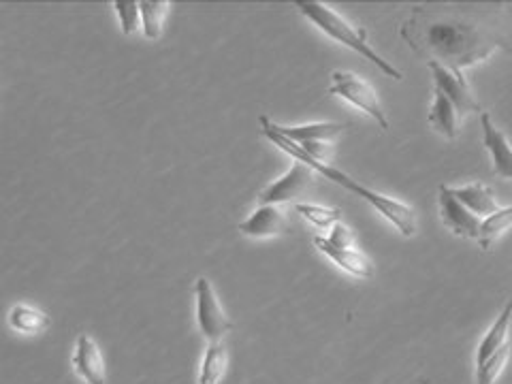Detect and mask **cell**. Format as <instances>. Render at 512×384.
I'll list each match as a JSON object with an SVG mask.
<instances>
[{
  "instance_id": "6da1fadb",
  "label": "cell",
  "mask_w": 512,
  "mask_h": 384,
  "mask_svg": "<svg viewBox=\"0 0 512 384\" xmlns=\"http://www.w3.org/2000/svg\"><path fill=\"white\" fill-rule=\"evenodd\" d=\"M399 35L416 56L463 75V69L506 47V22L500 7L419 5Z\"/></svg>"
},
{
  "instance_id": "7a4b0ae2",
  "label": "cell",
  "mask_w": 512,
  "mask_h": 384,
  "mask_svg": "<svg viewBox=\"0 0 512 384\" xmlns=\"http://www.w3.org/2000/svg\"><path fill=\"white\" fill-rule=\"evenodd\" d=\"M259 124H261V133L274 143L276 148H280L282 152H286L288 156H293L297 163H303L306 167H310L314 173H320L325 175V180H331L333 184H338L342 188H346L348 192H352V195H357L359 199H363L367 205H372L374 210L378 214H382L384 218H387L393 227L402 233L404 237H412L416 235V214L410 205L397 201L393 197H387V195H380V192L367 188L363 184H359V180L352 178V175H348L346 171L338 169V167H331L327 163H323V160H316L312 156H308L306 152H303L297 143H293L291 139H286L284 135H280L276 131V122H271L267 116H261L259 118Z\"/></svg>"
},
{
  "instance_id": "3957f363",
  "label": "cell",
  "mask_w": 512,
  "mask_h": 384,
  "mask_svg": "<svg viewBox=\"0 0 512 384\" xmlns=\"http://www.w3.org/2000/svg\"><path fill=\"white\" fill-rule=\"evenodd\" d=\"M295 7L299 9L303 18H308L320 32H325L327 37L342 43L348 50L357 52L361 58L370 60L384 75L393 77L395 82H404V73L393 67L389 60H384L370 45V41H367V30L355 28L350 22H346L340 13H335L331 7L323 3H314V0H297Z\"/></svg>"
},
{
  "instance_id": "277c9868",
  "label": "cell",
  "mask_w": 512,
  "mask_h": 384,
  "mask_svg": "<svg viewBox=\"0 0 512 384\" xmlns=\"http://www.w3.org/2000/svg\"><path fill=\"white\" fill-rule=\"evenodd\" d=\"M329 94L340 96V99L348 101L350 105H355L357 109L363 111V114L370 116L382 128V131H389V120H387V116H384L378 92L370 82H367V79H363L355 73H348V71H333Z\"/></svg>"
},
{
  "instance_id": "5b68a950",
  "label": "cell",
  "mask_w": 512,
  "mask_h": 384,
  "mask_svg": "<svg viewBox=\"0 0 512 384\" xmlns=\"http://www.w3.org/2000/svg\"><path fill=\"white\" fill-rule=\"evenodd\" d=\"M348 128V124L340 122H316V124H303V126H282L276 124V131L291 139L293 143L316 160H325L331 156V141L338 139Z\"/></svg>"
},
{
  "instance_id": "8992f818",
  "label": "cell",
  "mask_w": 512,
  "mask_h": 384,
  "mask_svg": "<svg viewBox=\"0 0 512 384\" xmlns=\"http://www.w3.org/2000/svg\"><path fill=\"white\" fill-rule=\"evenodd\" d=\"M195 299H197V323L207 342H222L235 325L233 320L222 310L220 301L214 293V286L207 278L195 282Z\"/></svg>"
},
{
  "instance_id": "52a82bcc",
  "label": "cell",
  "mask_w": 512,
  "mask_h": 384,
  "mask_svg": "<svg viewBox=\"0 0 512 384\" xmlns=\"http://www.w3.org/2000/svg\"><path fill=\"white\" fill-rule=\"evenodd\" d=\"M312 188H314V171L295 160V167L291 171L282 175L278 182L269 184L261 192L259 205H284V203L295 205L299 203L297 199L308 195Z\"/></svg>"
},
{
  "instance_id": "ba28073f",
  "label": "cell",
  "mask_w": 512,
  "mask_h": 384,
  "mask_svg": "<svg viewBox=\"0 0 512 384\" xmlns=\"http://www.w3.org/2000/svg\"><path fill=\"white\" fill-rule=\"evenodd\" d=\"M427 67L431 71V77H434V86L446 94V99L455 105L459 116L483 114V109H480L478 101L474 99V94L466 79H463V75L444 69L438 62H427Z\"/></svg>"
},
{
  "instance_id": "9c48e42d",
  "label": "cell",
  "mask_w": 512,
  "mask_h": 384,
  "mask_svg": "<svg viewBox=\"0 0 512 384\" xmlns=\"http://www.w3.org/2000/svg\"><path fill=\"white\" fill-rule=\"evenodd\" d=\"M438 205H440V218L457 237L466 239H478L480 235V220L476 214H472L468 207H463L451 192V186L438 188Z\"/></svg>"
},
{
  "instance_id": "30bf717a",
  "label": "cell",
  "mask_w": 512,
  "mask_h": 384,
  "mask_svg": "<svg viewBox=\"0 0 512 384\" xmlns=\"http://www.w3.org/2000/svg\"><path fill=\"white\" fill-rule=\"evenodd\" d=\"M237 229L242 235L256 239L278 237L293 229V220L280 205H259L244 222H239Z\"/></svg>"
},
{
  "instance_id": "8fae6325",
  "label": "cell",
  "mask_w": 512,
  "mask_h": 384,
  "mask_svg": "<svg viewBox=\"0 0 512 384\" xmlns=\"http://www.w3.org/2000/svg\"><path fill=\"white\" fill-rule=\"evenodd\" d=\"M73 370L82 376L86 384H105V359L101 348L90 338L88 333H82L75 342V350L71 357Z\"/></svg>"
},
{
  "instance_id": "7c38bea8",
  "label": "cell",
  "mask_w": 512,
  "mask_h": 384,
  "mask_svg": "<svg viewBox=\"0 0 512 384\" xmlns=\"http://www.w3.org/2000/svg\"><path fill=\"white\" fill-rule=\"evenodd\" d=\"M480 126H483V146L491 156L493 173L498 178L512 180V146L508 137L493 124L487 111L480 114Z\"/></svg>"
},
{
  "instance_id": "4fadbf2b",
  "label": "cell",
  "mask_w": 512,
  "mask_h": 384,
  "mask_svg": "<svg viewBox=\"0 0 512 384\" xmlns=\"http://www.w3.org/2000/svg\"><path fill=\"white\" fill-rule=\"evenodd\" d=\"M316 248L323 252L325 256H329V259L338 265L340 269H344L346 274L355 276V278H372L374 276V265L372 261L367 259V254H363L361 250H357L355 246L352 248H338L327 242V237H316L314 239Z\"/></svg>"
},
{
  "instance_id": "5bb4252c",
  "label": "cell",
  "mask_w": 512,
  "mask_h": 384,
  "mask_svg": "<svg viewBox=\"0 0 512 384\" xmlns=\"http://www.w3.org/2000/svg\"><path fill=\"white\" fill-rule=\"evenodd\" d=\"M451 192L463 207H468V210L478 218H487L500 210L495 192L485 184H468L461 188H451Z\"/></svg>"
},
{
  "instance_id": "9a60e30c",
  "label": "cell",
  "mask_w": 512,
  "mask_h": 384,
  "mask_svg": "<svg viewBox=\"0 0 512 384\" xmlns=\"http://www.w3.org/2000/svg\"><path fill=\"white\" fill-rule=\"evenodd\" d=\"M459 118L461 116L457 114L455 105L446 99V94L434 88V103H431L429 116H427L431 128H434V131L444 139H457Z\"/></svg>"
},
{
  "instance_id": "2e32d148",
  "label": "cell",
  "mask_w": 512,
  "mask_h": 384,
  "mask_svg": "<svg viewBox=\"0 0 512 384\" xmlns=\"http://www.w3.org/2000/svg\"><path fill=\"white\" fill-rule=\"evenodd\" d=\"M510 320H512V297L508 299V303L504 306L502 314L498 316V320L491 325V329L487 331V335L483 338L478 346V355H476V365H483L493 352H498L508 338V327H510Z\"/></svg>"
},
{
  "instance_id": "e0dca14e",
  "label": "cell",
  "mask_w": 512,
  "mask_h": 384,
  "mask_svg": "<svg viewBox=\"0 0 512 384\" xmlns=\"http://www.w3.org/2000/svg\"><path fill=\"white\" fill-rule=\"evenodd\" d=\"M229 363V350L224 342H210L199 372V384H218Z\"/></svg>"
},
{
  "instance_id": "ac0fdd59",
  "label": "cell",
  "mask_w": 512,
  "mask_h": 384,
  "mask_svg": "<svg viewBox=\"0 0 512 384\" xmlns=\"http://www.w3.org/2000/svg\"><path fill=\"white\" fill-rule=\"evenodd\" d=\"M9 325L15 331L26 333V335H39L45 329H50L52 320H50V316H47L45 312L20 303V306H13L11 308V312H9Z\"/></svg>"
},
{
  "instance_id": "d6986e66",
  "label": "cell",
  "mask_w": 512,
  "mask_h": 384,
  "mask_svg": "<svg viewBox=\"0 0 512 384\" xmlns=\"http://www.w3.org/2000/svg\"><path fill=\"white\" fill-rule=\"evenodd\" d=\"M141 3V24L143 35L150 41L160 39L163 35V24L169 15L171 3L169 0H139Z\"/></svg>"
},
{
  "instance_id": "ffe728a7",
  "label": "cell",
  "mask_w": 512,
  "mask_h": 384,
  "mask_svg": "<svg viewBox=\"0 0 512 384\" xmlns=\"http://www.w3.org/2000/svg\"><path fill=\"white\" fill-rule=\"evenodd\" d=\"M512 227V205L500 207L498 212L487 216L480 224V235H478V246L483 250H491V246L498 242V239Z\"/></svg>"
},
{
  "instance_id": "44dd1931",
  "label": "cell",
  "mask_w": 512,
  "mask_h": 384,
  "mask_svg": "<svg viewBox=\"0 0 512 384\" xmlns=\"http://www.w3.org/2000/svg\"><path fill=\"white\" fill-rule=\"evenodd\" d=\"M293 210H295V214L303 216L318 229H329V227H333V224H338L342 218L340 210H329V207L314 205V203H295Z\"/></svg>"
},
{
  "instance_id": "7402d4cb",
  "label": "cell",
  "mask_w": 512,
  "mask_h": 384,
  "mask_svg": "<svg viewBox=\"0 0 512 384\" xmlns=\"http://www.w3.org/2000/svg\"><path fill=\"white\" fill-rule=\"evenodd\" d=\"M508 359H510V344H504L498 352H493L483 365H478V374H476L478 384H495Z\"/></svg>"
},
{
  "instance_id": "603a6c76",
  "label": "cell",
  "mask_w": 512,
  "mask_h": 384,
  "mask_svg": "<svg viewBox=\"0 0 512 384\" xmlns=\"http://www.w3.org/2000/svg\"><path fill=\"white\" fill-rule=\"evenodd\" d=\"M114 7H116V13L120 18V26H122V32L126 37L135 35L137 28H143L139 0H116Z\"/></svg>"
},
{
  "instance_id": "cb8c5ba5",
  "label": "cell",
  "mask_w": 512,
  "mask_h": 384,
  "mask_svg": "<svg viewBox=\"0 0 512 384\" xmlns=\"http://www.w3.org/2000/svg\"><path fill=\"white\" fill-rule=\"evenodd\" d=\"M327 242L333 244V246H338V248H352V246H355V237H352V233H350L346 224L338 222V224H333V227H331V235L327 237Z\"/></svg>"
}]
</instances>
